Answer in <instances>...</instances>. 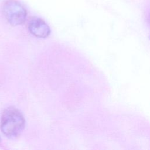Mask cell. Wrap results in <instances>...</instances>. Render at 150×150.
I'll return each mask as SVG.
<instances>
[{"label": "cell", "instance_id": "obj_1", "mask_svg": "<svg viewBox=\"0 0 150 150\" xmlns=\"http://www.w3.org/2000/svg\"><path fill=\"white\" fill-rule=\"evenodd\" d=\"M25 123L24 117L18 109L12 107H8L2 114L1 131L8 138H14L22 132Z\"/></svg>", "mask_w": 150, "mask_h": 150}, {"label": "cell", "instance_id": "obj_2", "mask_svg": "<svg viewBox=\"0 0 150 150\" xmlns=\"http://www.w3.org/2000/svg\"><path fill=\"white\" fill-rule=\"evenodd\" d=\"M3 13L7 21L13 26L23 24L27 12L23 6L16 0H8L3 5Z\"/></svg>", "mask_w": 150, "mask_h": 150}, {"label": "cell", "instance_id": "obj_3", "mask_svg": "<svg viewBox=\"0 0 150 150\" xmlns=\"http://www.w3.org/2000/svg\"><path fill=\"white\" fill-rule=\"evenodd\" d=\"M29 32L38 38L47 37L50 32V28L42 19L34 18L32 19L28 25Z\"/></svg>", "mask_w": 150, "mask_h": 150}, {"label": "cell", "instance_id": "obj_4", "mask_svg": "<svg viewBox=\"0 0 150 150\" xmlns=\"http://www.w3.org/2000/svg\"><path fill=\"white\" fill-rule=\"evenodd\" d=\"M0 143H1V139H0Z\"/></svg>", "mask_w": 150, "mask_h": 150}]
</instances>
